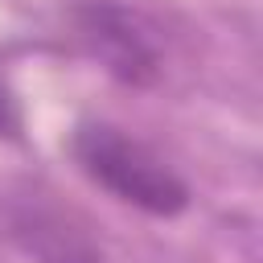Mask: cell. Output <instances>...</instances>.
Returning <instances> with one entry per match:
<instances>
[{"instance_id": "2", "label": "cell", "mask_w": 263, "mask_h": 263, "mask_svg": "<svg viewBox=\"0 0 263 263\" xmlns=\"http://www.w3.org/2000/svg\"><path fill=\"white\" fill-rule=\"evenodd\" d=\"M78 49L123 86H152L164 70L160 29L123 0H70L66 8Z\"/></svg>"}, {"instance_id": "3", "label": "cell", "mask_w": 263, "mask_h": 263, "mask_svg": "<svg viewBox=\"0 0 263 263\" xmlns=\"http://www.w3.org/2000/svg\"><path fill=\"white\" fill-rule=\"evenodd\" d=\"M8 234L33 263H103L95 234L49 201H21L8 214Z\"/></svg>"}, {"instance_id": "4", "label": "cell", "mask_w": 263, "mask_h": 263, "mask_svg": "<svg viewBox=\"0 0 263 263\" xmlns=\"http://www.w3.org/2000/svg\"><path fill=\"white\" fill-rule=\"evenodd\" d=\"M21 136H25V111L8 78L0 74V140H21Z\"/></svg>"}, {"instance_id": "1", "label": "cell", "mask_w": 263, "mask_h": 263, "mask_svg": "<svg viewBox=\"0 0 263 263\" xmlns=\"http://www.w3.org/2000/svg\"><path fill=\"white\" fill-rule=\"evenodd\" d=\"M66 148L90 185H99L103 193L148 218H181L193 205L189 185L144 140L127 136L111 119H95V115L78 119L70 127Z\"/></svg>"}]
</instances>
